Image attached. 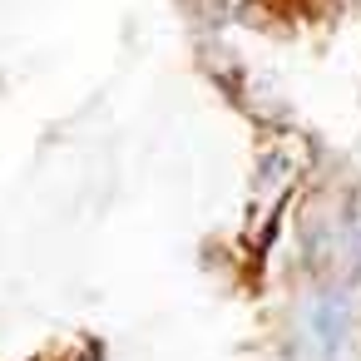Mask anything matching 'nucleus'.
<instances>
[{
	"instance_id": "1",
	"label": "nucleus",
	"mask_w": 361,
	"mask_h": 361,
	"mask_svg": "<svg viewBox=\"0 0 361 361\" xmlns=\"http://www.w3.org/2000/svg\"><path fill=\"white\" fill-rule=\"evenodd\" d=\"M317 331H322V346H326V351L341 341V312H331V302L317 312Z\"/></svg>"
}]
</instances>
